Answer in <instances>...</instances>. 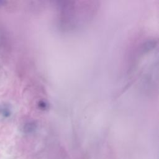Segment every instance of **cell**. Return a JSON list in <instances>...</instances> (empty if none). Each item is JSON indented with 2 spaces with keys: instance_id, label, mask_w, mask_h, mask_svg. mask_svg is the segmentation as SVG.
Segmentation results:
<instances>
[{
  "instance_id": "obj_1",
  "label": "cell",
  "mask_w": 159,
  "mask_h": 159,
  "mask_svg": "<svg viewBox=\"0 0 159 159\" xmlns=\"http://www.w3.org/2000/svg\"><path fill=\"white\" fill-rule=\"evenodd\" d=\"M2 115H3L4 116H5V117H8V116H10L11 112H10V111H9L8 109H7V108L4 109V108H3V109H2Z\"/></svg>"
},
{
  "instance_id": "obj_2",
  "label": "cell",
  "mask_w": 159,
  "mask_h": 159,
  "mask_svg": "<svg viewBox=\"0 0 159 159\" xmlns=\"http://www.w3.org/2000/svg\"><path fill=\"white\" fill-rule=\"evenodd\" d=\"M6 2L5 1H0V5H3Z\"/></svg>"
}]
</instances>
